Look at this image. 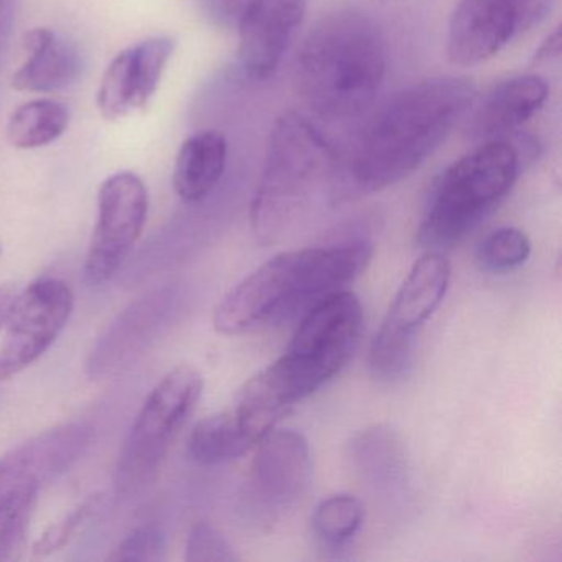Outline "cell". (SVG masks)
Returning a JSON list of instances; mask_svg holds the SVG:
<instances>
[{"mask_svg": "<svg viewBox=\"0 0 562 562\" xmlns=\"http://www.w3.org/2000/svg\"><path fill=\"white\" fill-rule=\"evenodd\" d=\"M450 272L443 252L426 251L413 266L371 341L368 363L376 380L394 383L409 373L417 335L442 304Z\"/></svg>", "mask_w": 562, "mask_h": 562, "instance_id": "cell-7", "label": "cell"}, {"mask_svg": "<svg viewBox=\"0 0 562 562\" xmlns=\"http://www.w3.org/2000/svg\"><path fill=\"white\" fill-rule=\"evenodd\" d=\"M475 101L467 78L437 77L394 94L371 117L353 154L338 166L331 202H347L396 186L446 143Z\"/></svg>", "mask_w": 562, "mask_h": 562, "instance_id": "cell-1", "label": "cell"}, {"mask_svg": "<svg viewBox=\"0 0 562 562\" xmlns=\"http://www.w3.org/2000/svg\"><path fill=\"white\" fill-rule=\"evenodd\" d=\"M363 322L360 299L350 291L337 292L301 318L288 351L314 361L334 378L353 357Z\"/></svg>", "mask_w": 562, "mask_h": 562, "instance_id": "cell-14", "label": "cell"}, {"mask_svg": "<svg viewBox=\"0 0 562 562\" xmlns=\"http://www.w3.org/2000/svg\"><path fill=\"white\" fill-rule=\"evenodd\" d=\"M75 295L67 282L41 278L19 292L0 344V383L41 360L70 321Z\"/></svg>", "mask_w": 562, "mask_h": 562, "instance_id": "cell-9", "label": "cell"}, {"mask_svg": "<svg viewBox=\"0 0 562 562\" xmlns=\"http://www.w3.org/2000/svg\"><path fill=\"white\" fill-rule=\"evenodd\" d=\"M101 503H103V495L93 493V495L87 496L83 502L78 503L67 515L52 522L32 548L35 558H47V555L61 551L65 546L70 544L77 538L80 529L88 525V521L100 512Z\"/></svg>", "mask_w": 562, "mask_h": 562, "instance_id": "cell-26", "label": "cell"}, {"mask_svg": "<svg viewBox=\"0 0 562 562\" xmlns=\"http://www.w3.org/2000/svg\"><path fill=\"white\" fill-rule=\"evenodd\" d=\"M2 251H4V249H2V243H0V255H2Z\"/></svg>", "mask_w": 562, "mask_h": 562, "instance_id": "cell-31", "label": "cell"}, {"mask_svg": "<svg viewBox=\"0 0 562 562\" xmlns=\"http://www.w3.org/2000/svg\"><path fill=\"white\" fill-rule=\"evenodd\" d=\"M559 54H561V31L555 29L551 35H548L544 42H542L541 47L536 50L535 58L532 60L536 64H542V61L552 60V58H558Z\"/></svg>", "mask_w": 562, "mask_h": 562, "instance_id": "cell-29", "label": "cell"}, {"mask_svg": "<svg viewBox=\"0 0 562 562\" xmlns=\"http://www.w3.org/2000/svg\"><path fill=\"white\" fill-rule=\"evenodd\" d=\"M386 70V41L373 19L337 9L318 19L302 42L294 81L318 117L350 121L370 110Z\"/></svg>", "mask_w": 562, "mask_h": 562, "instance_id": "cell-2", "label": "cell"}, {"mask_svg": "<svg viewBox=\"0 0 562 562\" xmlns=\"http://www.w3.org/2000/svg\"><path fill=\"white\" fill-rule=\"evenodd\" d=\"M337 154L321 131L297 113L279 117L269 134L265 169L252 196V235L261 245L281 241L311 209L331 193Z\"/></svg>", "mask_w": 562, "mask_h": 562, "instance_id": "cell-3", "label": "cell"}, {"mask_svg": "<svg viewBox=\"0 0 562 562\" xmlns=\"http://www.w3.org/2000/svg\"><path fill=\"white\" fill-rule=\"evenodd\" d=\"M177 307L172 288L157 289L136 299L101 335L88 360L93 380L117 376L133 367L157 340Z\"/></svg>", "mask_w": 562, "mask_h": 562, "instance_id": "cell-11", "label": "cell"}, {"mask_svg": "<svg viewBox=\"0 0 562 562\" xmlns=\"http://www.w3.org/2000/svg\"><path fill=\"white\" fill-rule=\"evenodd\" d=\"M203 386L205 381L196 368L179 364L147 394L117 457V495H137L156 482L173 440L202 397Z\"/></svg>", "mask_w": 562, "mask_h": 562, "instance_id": "cell-5", "label": "cell"}, {"mask_svg": "<svg viewBox=\"0 0 562 562\" xmlns=\"http://www.w3.org/2000/svg\"><path fill=\"white\" fill-rule=\"evenodd\" d=\"M173 50V41L154 37L117 54L108 65L98 90L101 116L120 121L146 110L159 90Z\"/></svg>", "mask_w": 562, "mask_h": 562, "instance_id": "cell-13", "label": "cell"}, {"mask_svg": "<svg viewBox=\"0 0 562 562\" xmlns=\"http://www.w3.org/2000/svg\"><path fill=\"white\" fill-rule=\"evenodd\" d=\"M536 0H460L447 31V57L472 67L503 50L535 14Z\"/></svg>", "mask_w": 562, "mask_h": 562, "instance_id": "cell-10", "label": "cell"}, {"mask_svg": "<svg viewBox=\"0 0 562 562\" xmlns=\"http://www.w3.org/2000/svg\"><path fill=\"white\" fill-rule=\"evenodd\" d=\"M311 476L308 440L297 430H269L259 440L252 460V505L265 515H278L305 495Z\"/></svg>", "mask_w": 562, "mask_h": 562, "instance_id": "cell-12", "label": "cell"}, {"mask_svg": "<svg viewBox=\"0 0 562 562\" xmlns=\"http://www.w3.org/2000/svg\"><path fill=\"white\" fill-rule=\"evenodd\" d=\"M18 295V289L12 285H0V328L4 327Z\"/></svg>", "mask_w": 562, "mask_h": 562, "instance_id": "cell-30", "label": "cell"}, {"mask_svg": "<svg viewBox=\"0 0 562 562\" xmlns=\"http://www.w3.org/2000/svg\"><path fill=\"white\" fill-rule=\"evenodd\" d=\"M186 559L189 562H235L239 561V555L215 526L200 521L190 529Z\"/></svg>", "mask_w": 562, "mask_h": 562, "instance_id": "cell-28", "label": "cell"}, {"mask_svg": "<svg viewBox=\"0 0 562 562\" xmlns=\"http://www.w3.org/2000/svg\"><path fill=\"white\" fill-rule=\"evenodd\" d=\"M535 150L529 140H483L443 172L417 232L424 251L446 252L462 243L508 196Z\"/></svg>", "mask_w": 562, "mask_h": 562, "instance_id": "cell-4", "label": "cell"}, {"mask_svg": "<svg viewBox=\"0 0 562 562\" xmlns=\"http://www.w3.org/2000/svg\"><path fill=\"white\" fill-rule=\"evenodd\" d=\"M307 0H249L239 21V61L255 78L272 77L295 32L304 22Z\"/></svg>", "mask_w": 562, "mask_h": 562, "instance_id": "cell-16", "label": "cell"}, {"mask_svg": "<svg viewBox=\"0 0 562 562\" xmlns=\"http://www.w3.org/2000/svg\"><path fill=\"white\" fill-rule=\"evenodd\" d=\"M228 143L218 131L193 134L180 147L173 169V189L186 203L203 202L222 180Z\"/></svg>", "mask_w": 562, "mask_h": 562, "instance_id": "cell-20", "label": "cell"}, {"mask_svg": "<svg viewBox=\"0 0 562 562\" xmlns=\"http://www.w3.org/2000/svg\"><path fill=\"white\" fill-rule=\"evenodd\" d=\"M38 493V486H27L0 498V561H12L24 548Z\"/></svg>", "mask_w": 562, "mask_h": 562, "instance_id": "cell-24", "label": "cell"}, {"mask_svg": "<svg viewBox=\"0 0 562 562\" xmlns=\"http://www.w3.org/2000/svg\"><path fill=\"white\" fill-rule=\"evenodd\" d=\"M364 522V505L350 493H338L318 503L312 516L315 536L330 548L348 544Z\"/></svg>", "mask_w": 562, "mask_h": 562, "instance_id": "cell-23", "label": "cell"}, {"mask_svg": "<svg viewBox=\"0 0 562 562\" xmlns=\"http://www.w3.org/2000/svg\"><path fill=\"white\" fill-rule=\"evenodd\" d=\"M255 446L258 440L243 427L232 409L196 423L187 442V453L196 465L218 467L239 459Z\"/></svg>", "mask_w": 562, "mask_h": 562, "instance_id": "cell-21", "label": "cell"}, {"mask_svg": "<svg viewBox=\"0 0 562 562\" xmlns=\"http://www.w3.org/2000/svg\"><path fill=\"white\" fill-rule=\"evenodd\" d=\"M348 460L353 472L387 502L404 498L411 473L406 447L387 426H373L358 432L348 443Z\"/></svg>", "mask_w": 562, "mask_h": 562, "instance_id": "cell-18", "label": "cell"}, {"mask_svg": "<svg viewBox=\"0 0 562 562\" xmlns=\"http://www.w3.org/2000/svg\"><path fill=\"white\" fill-rule=\"evenodd\" d=\"M27 60L15 71L11 87L25 93H55L77 83L80 54L50 29H34L24 37Z\"/></svg>", "mask_w": 562, "mask_h": 562, "instance_id": "cell-19", "label": "cell"}, {"mask_svg": "<svg viewBox=\"0 0 562 562\" xmlns=\"http://www.w3.org/2000/svg\"><path fill=\"white\" fill-rule=\"evenodd\" d=\"M315 305V248L281 252L233 288L213 311L226 337L301 321Z\"/></svg>", "mask_w": 562, "mask_h": 562, "instance_id": "cell-6", "label": "cell"}, {"mask_svg": "<svg viewBox=\"0 0 562 562\" xmlns=\"http://www.w3.org/2000/svg\"><path fill=\"white\" fill-rule=\"evenodd\" d=\"M147 215L149 192L139 176L117 172L101 183L97 226L85 259L88 284H106L120 272L143 236Z\"/></svg>", "mask_w": 562, "mask_h": 562, "instance_id": "cell-8", "label": "cell"}, {"mask_svg": "<svg viewBox=\"0 0 562 562\" xmlns=\"http://www.w3.org/2000/svg\"><path fill=\"white\" fill-rule=\"evenodd\" d=\"M70 108L61 101L32 100L9 117L8 139L15 149L34 150L50 146L70 126Z\"/></svg>", "mask_w": 562, "mask_h": 562, "instance_id": "cell-22", "label": "cell"}, {"mask_svg": "<svg viewBox=\"0 0 562 562\" xmlns=\"http://www.w3.org/2000/svg\"><path fill=\"white\" fill-rule=\"evenodd\" d=\"M91 437L88 424H60L0 456V498L27 486L42 488L67 473L85 456Z\"/></svg>", "mask_w": 562, "mask_h": 562, "instance_id": "cell-15", "label": "cell"}, {"mask_svg": "<svg viewBox=\"0 0 562 562\" xmlns=\"http://www.w3.org/2000/svg\"><path fill=\"white\" fill-rule=\"evenodd\" d=\"M548 97V81L539 75H518L499 81L475 106H470L465 133L479 140L506 137L531 120Z\"/></svg>", "mask_w": 562, "mask_h": 562, "instance_id": "cell-17", "label": "cell"}, {"mask_svg": "<svg viewBox=\"0 0 562 562\" xmlns=\"http://www.w3.org/2000/svg\"><path fill=\"white\" fill-rule=\"evenodd\" d=\"M531 256V241L518 228L496 229L490 233L476 249V262L483 271L505 274L521 268Z\"/></svg>", "mask_w": 562, "mask_h": 562, "instance_id": "cell-25", "label": "cell"}, {"mask_svg": "<svg viewBox=\"0 0 562 562\" xmlns=\"http://www.w3.org/2000/svg\"><path fill=\"white\" fill-rule=\"evenodd\" d=\"M167 539L156 525L133 529L110 554V561H162L166 559Z\"/></svg>", "mask_w": 562, "mask_h": 562, "instance_id": "cell-27", "label": "cell"}]
</instances>
